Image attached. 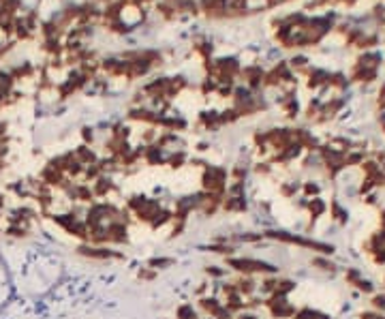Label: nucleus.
Listing matches in <instances>:
<instances>
[{"label":"nucleus","instance_id":"obj_5","mask_svg":"<svg viewBox=\"0 0 385 319\" xmlns=\"http://www.w3.org/2000/svg\"><path fill=\"white\" fill-rule=\"evenodd\" d=\"M105 227H107V242H111V244H127L128 242V225L124 221H109Z\"/></svg>","mask_w":385,"mask_h":319},{"label":"nucleus","instance_id":"obj_8","mask_svg":"<svg viewBox=\"0 0 385 319\" xmlns=\"http://www.w3.org/2000/svg\"><path fill=\"white\" fill-rule=\"evenodd\" d=\"M235 287H238V293H240V296H244V298H251L253 293L259 289L257 283H255L251 276H246V274L240 276V279L235 281Z\"/></svg>","mask_w":385,"mask_h":319},{"label":"nucleus","instance_id":"obj_18","mask_svg":"<svg viewBox=\"0 0 385 319\" xmlns=\"http://www.w3.org/2000/svg\"><path fill=\"white\" fill-rule=\"evenodd\" d=\"M295 191H298V186H291V185H282L281 186V195H282V197H293Z\"/></svg>","mask_w":385,"mask_h":319},{"label":"nucleus","instance_id":"obj_16","mask_svg":"<svg viewBox=\"0 0 385 319\" xmlns=\"http://www.w3.org/2000/svg\"><path fill=\"white\" fill-rule=\"evenodd\" d=\"M212 317H214V319H233V313H231L229 309H227V306H221V309H218L216 313H214V315H212Z\"/></svg>","mask_w":385,"mask_h":319},{"label":"nucleus","instance_id":"obj_20","mask_svg":"<svg viewBox=\"0 0 385 319\" xmlns=\"http://www.w3.org/2000/svg\"><path fill=\"white\" fill-rule=\"evenodd\" d=\"M238 319H259L257 315H253V313H240Z\"/></svg>","mask_w":385,"mask_h":319},{"label":"nucleus","instance_id":"obj_3","mask_svg":"<svg viewBox=\"0 0 385 319\" xmlns=\"http://www.w3.org/2000/svg\"><path fill=\"white\" fill-rule=\"evenodd\" d=\"M201 186L205 193L225 195L227 193V169L223 167H208L201 176Z\"/></svg>","mask_w":385,"mask_h":319},{"label":"nucleus","instance_id":"obj_10","mask_svg":"<svg viewBox=\"0 0 385 319\" xmlns=\"http://www.w3.org/2000/svg\"><path fill=\"white\" fill-rule=\"evenodd\" d=\"M199 306H201V311L208 313V315L212 317L223 306V302H221V300H216V298H201L199 300Z\"/></svg>","mask_w":385,"mask_h":319},{"label":"nucleus","instance_id":"obj_1","mask_svg":"<svg viewBox=\"0 0 385 319\" xmlns=\"http://www.w3.org/2000/svg\"><path fill=\"white\" fill-rule=\"evenodd\" d=\"M227 266L233 268L235 272L240 274H276L278 268L272 266L268 262H261V259H253V257H229L227 259Z\"/></svg>","mask_w":385,"mask_h":319},{"label":"nucleus","instance_id":"obj_7","mask_svg":"<svg viewBox=\"0 0 385 319\" xmlns=\"http://www.w3.org/2000/svg\"><path fill=\"white\" fill-rule=\"evenodd\" d=\"M221 208L225 212H231V214H240V212H246L248 210V204H246L244 195H227V197L223 199Z\"/></svg>","mask_w":385,"mask_h":319},{"label":"nucleus","instance_id":"obj_13","mask_svg":"<svg viewBox=\"0 0 385 319\" xmlns=\"http://www.w3.org/2000/svg\"><path fill=\"white\" fill-rule=\"evenodd\" d=\"M208 251L218 253V255H231V253H233L235 249H233L231 244H227V242H218V244H210Z\"/></svg>","mask_w":385,"mask_h":319},{"label":"nucleus","instance_id":"obj_2","mask_svg":"<svg viewBox=\"0 0 385 319\" xmlns=\"http://www.w3.org/2000/svg\"><path fill=\"white\" fill-rule=\"evenodd\" d=\"M263 238L285 242V244H298V246H304V249H315L319 253H325V255L332 253V246H328V244H321V242H315V240H306V238H302V236L287 234V232H274V229H268V232H263Z\"/></svg>","mask_w":385,"mask_h":319},{"label":"nucleus","instance_id":"obj_17","mask_svg":"<svg viewBox=\"0 0 385 319\" xmlns=\"http://www.w3.org/2000/svg\"><path fill=\"white\" fill-rule=\"evenodd\" d=\"M205 274L214 276V279H221V276H225V270L218 268V266H208V268H205Z\"/></svg>","mask_w":385,"mask_h":319},{"label":"nucleus","instance_id":"obj_19","mask_svg":"<svg viewBox=\"0 0 385 319\" xmlns=\"http://www.w3.org/2000/svg\"><path fill=\"white\" fill-rule=\"evenodd\" d=\"M304 191H306V195H312V193H319V186L317 185H306Z\"/></svg>","mask_w":385,"mask_h":319},{"label":"nucleus","instance_id":"obj_12","mask_svg":"<svg viewBox=\"0 0 385 319\" xmlns=\"http://www.w3.org/2000/svg\"><path fill=\"white\" fill-rule=\"evenodd\" d=\"M148 266L154 270H163V268H169V266H174V259L171 257H154L148 262Z\"/></svg>","mask_w":385,"mask_h":319},{"label":"nucleus","instance_id":"obj_9","mask_svg":"<svg viewBox=\"0 0 385 319\" xmlns=\"http://www.w3.org/2000/svg\"><path fill=\"white\" fill-rule=\"evenodd\" d=\"M171 221H174V212L161 208V212L156 214V218L150 223V229H152V232H156V229H161L163 225H167V223H171Z\"/></svg>","mask_w":385,"mask_h":319},{"label":"nucleus","instance_id":"obj_14","mask_svg":"<svg viewBox=\"0 0 385 319\" xmlns=\"http://www.w3.org/2000/svg\"><path fill=\"white\" fill-rule=\"evenodd\" d=\"M308 210H310L312 216H319V214H323V212H325V204L321 202V199H312V202L308 204Z\"/></svg>","mask_w":385,"mask_h":319},{"label":"nucleus","instance_id":"obj_11","mask_svg":"<svg viewBox=\"0 0 385 319\" xmlns=\"http://www.w3.org/2000/svg\"><path fill=\"white\" fill-rule=\"evenodd\" d=\"M176 319H197V313H195L193 304L184 302V304L178 306V309H176Z\"/></svg>","mask_w":385,"mask_h":319},{"label":"nucleus","instance_id":"obj_4","mask_svg":"<svg viewBox=\"0 0 385 319\" xmlns=\"http://www.w3.org/2000/svg\"><path fill=\"white\" fill-rule=\"evenodd\" d=\"M77 253L81 257H88V259H99V262H105V259H122L124 255L122 253H116L107 249V246H99V244H81L77 246Z\"/></svg>","mask_w":385,"mask_h":319},{"label":"nucleus","instance_id":"obj_15","mask_svg":"<svg viewBox=\"0 0 385 319\" xmlns=\"http://www.w3.org/2000/svg\"><path fill=\"white\" fill-rule=\"evenodd\" d=\"M137 276H139L141 281H154V279H156V270L148 266V268H141V270H139Z\"/></svg>","mask_w":385,"mask_h":319},{"label":"nucleus","instance_id":"obj_6","mask_svg":"<svg viewBox=\"0 0 385 319\" xmlns=\"http://www.w3.org/2000/svg\"><path fill=\"white\" fill-rule=\"evenodd\" d=\"M158 212H161V202H158V199L146 197V202L141 204L139 208L133 212V214L137 216V221H141V223H152L154 218H156Z\"/></svg>","mask_w":385,"mask_h":319}]
</instances>
